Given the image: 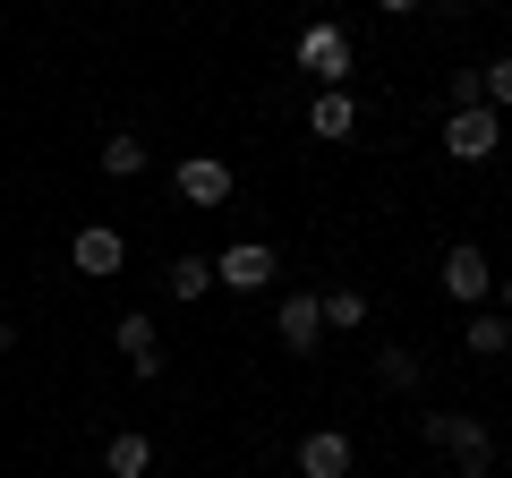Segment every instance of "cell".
Listing matches in <instances>:
<instances>
[{"label": "cell", "instance_id": "1", "mask_svg": "<svg viewBox=\"0 0 512 478\" xmlns=\"http://www.w3.org/2000/svg\"><path fill=\"white\" fill-rule=\"evenodd\" d=\"M419 427H427V444H436V453H453L461 478H487V470H495L487 419H470V410H419Z\"/></svg>", "mask_w": 512, "mask_h": 478}, {"label": "cell", "instance_id": "2", "mask_svg": "<svg viewBox=\"0 0 512 478\" xmlns=\"http://www.w3.org/2000/svg\"><path fill=\"white\" fill-rule=\"evenodd\" d=\"M495 146H504V111H495V103L444 111V154H453V163H487Z\"/></svg>", "mask_w": 512, "mask_h": 478}, {"label": "cell", "instance_id": "3", "mask_svg": "<svg viewBox=\"0 0 512 478\" xmlns=\"http://www.w3.org/2000/svg\"><path fill=\"white\" fill-rule=\"evenodd\" d=\"M291 69H308L316 86H342V77L359 69V52H350V35H342V26H308V35L291 43Z\"/></svg>", "mask_w": 512, "mask_h": 478}, {"label": "cell", "instance_id": "4", "mask_svg": "<svg viewBox=\"0 0 512 478\" xmlns=\"http://www.w3.org/2000/svg\"><path fill=\"white\" fill-rule=\"evenodd\" d=\"M436 282L461 299V308H487V299H495V265H487V248H470V239H461V248H444Z\"/></svg>", "mask_w": 512, "mask_h": 478}, {"label": "cell", "instance_id": "5", "mask_svg": "<svg viewBox=\"0 0 512 478\" xmlns=\"http://www.w3.org/2000/svg\"><path fill=\"white\" fill-rule=\"evenodd\" d=\"M274 274H282V257L265 248V239H239V248H222V257H214V282H222V291H239V299L265 291Z\"/></svg>", "mask_w": 512, "mask_h": 478}, {"label": "cell", "instance_id": "6", "mask_svg": "<svg viewBox=\"0 0 512 478\" xmlns=\"http://www.w3.org/2000/svg\"><path fill=\"white\" fill-rule=\"evenodd\" d=\"M171 188H180V205H231V163L222 154H188L171 171Z\"/></svg>", "mask_w": 512, "mask_h": 478}, {"label": "cell", "instance_id": "7", "mask_svg": "<svg viewBox=\"0 0 512 478\" xmlns=\"http://www.w3.org/2000/svg\"><path fill=\"white\" fill-rule=\"evenodd\" d=\"M350 461H359V453H350L342 427H316V436H299L291 470H299V478H350Z\"/></svg>", "mask_w": 512, "mask_h": 478}, {"label": "cell", "instance_id": "8", "mask_svg": "<svg viewBox=\"0 0 512 478\" xmlns=\"http://www.w3.org/2000/svg\"><path fill=\"white\" fill-rule=\"evenodd\" d=\"M69 265H77L86 282H103V274H120V265H128V239L103 231V222H86V231L69 239Z\"/></svg>", "mask_w": 512, "mask_h": 478}, {"label": "cell", "instance_id": "9", "mask_svg": "<svg viewBox=\"0 0 512 478\" xmlns=\"http://www.w3.org/2000/svg\"><path fill=\"white\" fill-rule=\"evenodd\" d=\"M120 359H128V376H163V333H154V316H120Z\"/></svg>", "mask_w": 512, "mask_h": 478}, {"label": "cell", "instance_id": "10", "mask_svg": "<svg viewBox=\"0 0 512 478\" xmlns=\"http://www.w3.org/2000/svg\"><path fill=\"white\" fill-rule=\"evenodd\" d=\"M274 325H282V342H291L299 359H308V350L325 342V308H316V291H291V299H282V316H274Z\"/></svg>", "mask_w": 512, "mask_h": 478}, {"label": "cell", "instance_id": "11", "mask_svg": "<svg viewBox=\"0 0 512 478\" xmlns=\"http://www.w3.org/2000/svg\"><path fill=\"white\" fill-rule=\"evenodd\" d=\"M308 129L325 137V146H342V137H359V103H350L342 86H325V94L308 103Z\"/></svg>", "mask_w": 512, "mask_h": 478}, {"label": "cell", "instance_id": "12", "mask_svg": "<svg viewBox=\"0 0 512 478\" xmlns=\"http://www.w3.org/2000/svg\"><path fill=\"white\" fill-rule=\"evenodd\" d=\"M461 350H470V359H504V350H512V316H504V308H470Z\"/></svg>", "mask_w": 512, "mask_h": 478}, {"label": "cell", "instance_id": "13", "mask_svg": "<svg viewBox=\"0 0 512 478\" xmlns=\"http://www.w3.org/2000/svg\"><path fill=\"white\" fill-rule=\"evenodd\" d=\"M376 385L384 393H419V350H410V342H384L376 350Z\"/></svg>", "mask_w": 512, "mask_h": 478}, {"label": "cell", "instance_id": "14", "mask_svg": "<svg viewBox=\"0 0 512 478\" xmlns=\"http://www.w3.org/2000/svg\"><path fill=\"white\" fill-rule=\"evenodd\" d=\"M146 137H137V129H111L103 137V171H111V180H137V171H146Z\"/></svg>", "mask_w": 512, "mask_h": 478}, {"label": "cell", "instance_id": "15", "mask_svg": "<svg viewBox=\"0 0 512 478\" xmlns=\"http://www.w3.org/2000/svg\"><path fill=\"white\" fill-rule=\"evenodd\" d=\"M103 470L111 478H146L154 470V436H111L103 444Z\"/></svg>", "mask_w": 512, "mask_h": 478}, {"label": "cell", "instance_id": "16", "mask_svg": "<svg viewBox=\"0 0 512 478\" xmlns=\"http://www.w3.org/2000/svg\"><path fill=\"white\" fill-rule=\"evenodd\" d=\"M316 308H325V333H359L367 325V291H350V282L342 291H316Z\"/></svg>", "mask_w": 512, "mask_h": 478}, {"label": "cell", "instance_id": "17", "mask_svg": "<svg viewBox=\"0 0 512 478\" xmlns=\"http://www.w3.org/2000/svg\"><path fill=\"white\" fill-rule=\"evenodd\" d=\"M171 299H205V291H214V257H171Z\"/></svg>", "mask_w": 512, "mask_h": 478}, {"label": "cell", "instance_id": "18", "mask_svg": "<svg viewBox=\"0 0 512 478\" xmlns=\"http://www.w3.org/2000/svg\"><path fill=\"white\" fill-rule=\"evenodd\" d=\"M444 103H453V111L487 103V69H453V86H444Z\"/></svg>", "mask_w": 512, "mask_h": 478}, {"label": "cell", "instance_id": "19", "mask_svg": "<svg viewBox=\"0 0 512 478\" xmlns=\"http://www.w3.org/2000/svg\"><path fill=\"white\" fill-rule=\"evenodd\" d=\"M487 103L512 111V60H487Z\"/></svg>", "mask_w": 512, "mask_h": 478}, {"label": "cell", "instance_id": "20", "mask_svg": "<svg viewBox=\"0 0 512 478\" xmlns=\"http://www.w3.org/2000/svg\"><path fill=\"white\" fill-rule=\"evenodd\" d=\"M376 9L384 18H410V9H427V0H376Z\"/></svg>", "mask_w": 512, "mask_h": 478}, {"label": "cell", "instance_id": "21", "mask_svg": "<svg viewBox=\"0 0 512 478\" xmlns=\"http://www.w3.org/2000/svg\"><path fill=\"white\" fill-rule=\"evenodd\" d=\"M0 350H18V325H9V316H0Z\"/></svg>", "mask_w": 512, "mask_h": 478}, {"label": "cell", "instance_id": "22", "mask_svg": "<svg viewBox=\"0 0 512 478\" xmlns=\"http://www.w3.org/2000/svg\"><path fill=\"white\" fill-rule=\"evenodd\" d=\"M495 291H504V316H512V274H504V282H495Z\"/></svg>", "mask_w": 512, "mask_h": 478}, {"label": "cell", "instance_id": "23", "mask_svg": "<svg viewBox=\"0 0 512 478\" xmlns=\"http://www.w3.org/2000/svg\"><path fill=\"white\" fill-rule=\"evenodd\" d=\"M470 9H495V0H470Z\"/></svg>", "mask_w": 512, "mask_h": 478}]
</instances>
